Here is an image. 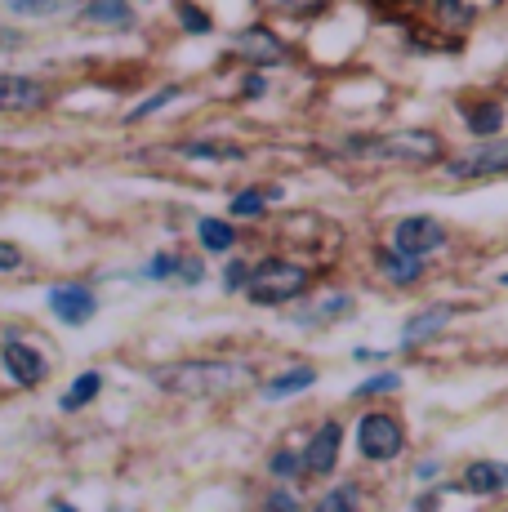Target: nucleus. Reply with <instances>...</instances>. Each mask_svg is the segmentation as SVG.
<instances>
[{
  "instance_id": "23",
  "label": "nucleus",
  "mask_w": 508,
  "mask_h": 512,
  "mask_svg": "<svg viewBox=\"0 0 508 512\" xmlns=\"http://www.w3.org/2000/svg\"><path fill=\"white\" fill-rule=\"evenodd\" d=\"M268 196H272V192H241L237 201H232V214H241V219H246V214H259Z\"/></svg>"
},
{
  "instance_id": "21",
  "label": "nucleus",
  "mask_w": 508,
  "mask_h": 512,
  "mask_svg": "<svg viewBox=\"0 0 508 512\" xmlns=\"http://www.w3.org/2000/svg\"><path fill=\"white\" fill-rule=\"evenodd\" d=\"M348 308H353V303H348L344 294H335V299L321 303V308H308V312H304V321H330V317H344Z\"/></svg>"
},
{
  "instance_id": "1",
  "label": "nucleus",
  "mask_w": 508,
  "mask_h": 512,
  "mask_svg": "<svg viewBox=\"0 0 508 512\" xmlns=\"http://www.w3.org/2000/svg\"><path fill=\"white\" fill-rule=\"evenodd\" d=\"M250 379V366L241 361H179V366L156 370V383L179 397H219Z\"/></svg>"
},
{
  "instance_id": "6",
  "label": "nucleus",
  "mask_w": 508,
  "mask_h": 512,
  "mask_svg": "<svg viewBox=\"0 0 508 512\" xmlns=\"http://www.w3.org/2000/svg\"><path fill=\"white\" fill-rule=\"evenodd\" d=\"M442 241H446V232H442V223L437 219H424V214H415V219H402L397 223V232H393V245L397 250H406V254H433V250H442Z\"/></svg>"
},
{
  "instance_id": "14",
  "label": "nucleus",
  "mask_w": 508,
  "mask_h": 512,
  "mask_svg": "<svg viewBox=\"0 0 508 512\" xmlns=\"http://www.w3.org/2000/svg\"><path fill=\"white\" fill-rule=\"evenodd\" d=\"M451 321V308H424V312H415V317L406 321V330H402V343L410 348V343H424V339H433L437 330Z\"/></svg>"
},
{
  "instance_id": "17",
  "label": "nucleus",
  "mask_w": 508,
  "mask_h": 512,
  "mask_svg": "<svg viewBox=\"0 0 508 512\" xmlns=\"http://www.w3.org/2000/svg\"><path fill=\"white\" fill-rule=\"evenodd\" d=\"M99 388H103L99 374H81V379H76L72 388L63 392V410H81V406H90V401L99 397Z\"/></svg>"
},
{
  "instance_id": "4",
  "label": "nucleus",
  "mask_w": 508,
  "mask_h": 512,
  "mask_svg": "<svg viewBox=\"0 0 508 512\" xmlns=\"http://www.w3.org/2000/svg\"><path fill=\"white\" fill-rule=\"evenodd\" d=\"M357 446L366 459H393V455H402L406 432L393 415H366L357 428Z\"/></svg>"
},
{
  "instance_id": "24",
  "label": "nucleus",
  "mask_w": 508,
  "mask_h": 512,
  "mask_svg": "<svg viewBox=\"0 0 508 512\" xmlns=\"http://www.w3.org/2000/svg\"><path fill=\"white\" fill-rule=\"evenodd\" d=\"M5 5L14 9V14H54L63 0H5Z\"/></svg>"
},
{
  "instance_id": "20",
  "label": "nucleus",
  "mask_w": 508,
  "mask_h": 512,
  "mask_svg": "<svg viewBox=\"0 0 508 512\" xmlns=\"http://www.w3.org/2000/svg\"><path fill=\"white\" fill-rule=\"evenodd\" d=\"M500 121H504L500 103H482V107H473V121H468V130H473V134H495V130H500Z\"/></svg>"
},
{
  "instance_id": "19",
  "label": "nucleus",
  "mask_w": 508,
  "mask_h": 512,
  "mask_svg": "<svg viewBox=\"0 0 508 512\" xmlns=\"http://www.w3.org/2000/svg\"><path fill=\"white\" fill-rule=\"evenodd\" d=\"M183 152L197 156V161H241V147H228V143H192Z\"/></svg>"
},
{
  "instance_id": "26",
  "label": "nucleus",
  "mask_w": 508,
  "mask_h": 512,
  "mask_svg": "<svg viewBox=\"0 0 508 512\" xmlns=\"http://www.w3.org/2000/svg\"><path fill=\"white\" fill-rule=\"evenodd\" d=\"M295 468H299V459L290 455V450H277V455H272V472H277V477H295Z\"/></svg>"
},
{
  "instance_id": "8",
  "label": "nucleus",
  "mask_w": 508,
  "mask_h": 512,
  "mask_svg": "<svg viewBox=\"0 0 508 512\" xmlns=\"http://www.w3.org/2000/svg\"><path fill=\"white\" fill-rule=\"evenodd\" d=\"M5 370L14 383H23V388H32V383L45 379V357L36 348H27L23 339H14V334H5Z\"/></svg>"
},
{
  "instance_id": "16",
  "label": "nucleus",
  "mask_w": 508,
  "mask_h": 512,
  "mask_svg": "<svg viewBox=\"0 0 508 512\" xmlns=\"http://www.w3.org/2000/svg\"><path fill=\"white\" fill-rule=\"evenodd\" d=\"M415 259H419V254H406V250L384 254V277H393L397 285L419 281V277H424V263H415Z\"/></svg>"
},
{
  "instance_id": "34",
  "label": "nucleus",
  "mask_w": 508,
  "mask_h": 512,
  "mask_svg": "<svg viewBox=\"0 0 508 512\" xmlns=\"http://www.w3.org/2000/svg\"><path fill=\"white\" fill-rule=\"evenodd\" d=\"M246 94H254V98L263 94V81H259V76H250V81H246Z\"/></svg>"
},
{
  "instance_id": "10",
  "label": "nucleus",
  "mask_w": 508,
  "mask_h": 512,
  "mask_svg": "<svg viewBox=\"0 0 508 512\" xmlns=\"http://www.w3.org/2000/svg\"><path fill=\"white\" fill-rule=\"evenodd\" d=\"M41 103H45V90L36 81H27V76H5L0 81V107L5 112H32Z\"/></svg>"
},
{
  "instance_id": "7",
  "label": "nucleus",
  "mask_w": 508,
  "mask_h": 512,
  "mask_svg": "<svg viewBox=\"0 0 508 512\" xmlns=\"http://www.w3.org/2000/svg\"><path fill=\"white\" fill-rule=\"evenodd\" d=\"M50 312L67 326H85L99 312V299L85 285H58V290H50Z\"/></svg>"
},
{
  "instance_id": "2",
  "label": "nucleus",
  "mask_w": 508,
  "mask_h": 512,
  "mask_svg": "<svg viewBox=\"0 0 508 512\" xmlns=\"http://www.w3.org/2000/svg\"><path fill=\"white\" fill-rule=\"evenodd\" d=\"M353 152H366L375 161H437L442 156V139L424 130H397V134H379V139H353Z\"/></svg>"
},
{
  "instance_id": "9",
  "label": "nucleus",
  "mask_w": 508,
  "mask_h": 512,
  "mask_svg": "<svg viewBox=\"0 0 508 512\" xmlns=\"http://www.w3.org/2000/svg\"><path fill=\"white\" fill-rule=\"evenodd\" d=\"M237 54L250 58V63H281L286 49H281V41L268 32V27H250V32L237 36Z\"/></svg>"
},
{
  "instance_id": "30",
  "label": "nucleus",
  "mask_w": 508,
  "mask_h": 512,
  "mask_svg": "<svg viewBox=\"0 0 508 512\" xmlns=\"http://www.w3.org/2000/svg\"><path fill=\"white\" fill-rule=\"evenodd\" d=\"M18 268V245H0V272H14Z\"/></svg>"
},
{
  "instance_id": "27",
  "label": "nucleus",
  "mask_w": 508,
  "mask_h": 512,
  "mask_svg": "<svg viewBox=\"0 0 508 512\" xmlns=\"http://www.w3.org/2000/svg\"><path fill=\"white\" fill-rule=\"evenodd\" d=\"M183 23H188V32H210V18H201L197 5H183Z\"/></svg>"
},
{
  "instance_id": "29",
  "label": "nucleus",
  "mask_w": 508,
  "mask_h": 512,
  "mask_svg": "<svg viewBox=\"0 0 508 512\" xmlns=\"http://www.w3.org/2000/svg\"><path fill=\"white\" fill-rule=\"evenodd\" d=\"M348 504H357V490H335V495L321 499V508H348Z\"/></svg>"
},
{
  "instance_id": "18",
  "label": "nucleus",
  "mask_w": 508,
  "mask_h": 512,
  "mask_svg": "<svg viewBox=\"0 0 508 512\" xmlns=\"http://www.w3.org/2000/svg\"><path fill=\"white\" fill-rule=\"evenodd\" d=\"M197 236H201V245H205V250H228V245L237 241V232H232L223 219H201Z\"/></svg>"
},
{
  "instance_id": "35",
  "label": "nucleus",
  "mask_w": 508,
  "mask_h": 512,
  "mask_svg": "<svg viewBox=\"0 0 508 512\" xmlns=\"http://www.w3.org/2000/svg\"><path fill=\"white\" fill-rule=\"evenodd\" d=\"M504 285H508V277H504Z\"/></svg>"
},
{
  "instance_id": "13",
  "label": "nucleus",
  "mask_w": 508,
  "mask_h": 512,
  "mask_svg": "<svg viewBox=\"0 0 508 512\" xmlns=\"http://www.w3.org/2000/svg\"><path fill=\"white\" fill-rule=\"evenodd\" d=\"M464 486L473 490V495H495V490H508V464H491V459H482V464H473L464 472Z\"/></svg>"
},
{
  "instance_id": "5",
  "label": "nucleus",
  "mask_w": 508,
  "mask_h": 512,
  "mask_svg": "<svg viewBox=\"0 0 508 512\" xmlns=\"http://www.w3.org/2000/svg\"><path fill=\"white\" fill-rule=\"evenodd\" d=\"M508 170V143L495 147H477V152H464L455 161H446V174L451 179H491V174Z\"/></svg>"
},
{
  "instance_id": "3",
  "label": "nucleus",
  "mask_w": 508,
  "mask_h": 512,
  "mask_svg": "<svg viewBox=\"0 0 508 512\" xmlns=\"http://www.w3.org/2000/svg\"><path fill=\"white\" fill-rule=\"evenodd\" d=\"M308 285V272L299 263H286V259H263L259 268L250 272L246 281V294L254 303H286L295 294H304Z\"/></svg>"
},
{
  "instance_id": "11",
  "label": "nucleus",
  "mask_w": 508,
  "mask_h": 512,
  "mask_svg": "<svg viewBox=\"0 0 508 512\" xmlns=\"http://www.w3.org/2000/svg\"><path fill=\"white\" fill-rule=\"evenodd\" d=\"M335 459H339V423H321V432L308 441L304 464H308V472H321V477H326V472L335 468Z\"/></svg>"
},
{
  "instance_id": "28",
  "label": "nucleus",
  "mask_w": 508,
  "mask_h": 512,
  "mask_svg": "<svg viewBox=\"0 0 508 512\" xmlns=\"http://www.w3.org/2000/svg\"><path fill=\"white\" fill-rule=\"evenodd\" d=\"M170 272H179V259H170V254H161V259H152V268L143 272V277H170Z\"/></svg>"
},
{
  "instance_id": "15",
  "label": "nucleus",
  "mask_w": 508,
  "mask_h": 512,
  "mask_svg": "<svg viewBox=\"0 0 508 512\" xmlns=\"http://www.w3.org/2000/svg\"><path fill=\"white\" fill-rule=\"evenodd\" d=\"M317 383V370H308V366H299V370H290V374H277V379L268 383V397L277 401V397H295V392H304V388H312Z\"/></svg>"
},
{
  "instance_id": "22",
  "label": "nucleus",
  "mask_w": 508,
  "mask_h": 512,
  "mask_svg": "<svg viewBox=\"0 0 508 512\" xmlns=\"http://www.w3.org/2000/svg\"><path fill=\"white\" fill-rule=\"evenodd\" d=\"M170 98H179V90H174V85H170V90H161V94H152V98H148V103H139V107H134V112H130V121H143V116L161 112V107H165V103H170Z\"/></svg>"
},
{
  "instance_id": "32",
  "label": "nucleus",
  "mask_w": 508,
  "mask_h": 512,
  "mask_svg": "<svg viewBox=\"0 0 508 512\" xmlns=\"http://www.w3.org/2000/svg\"><path fill=\"white\" fill-rule=\"evenodd\" d=\"M281 5H286V9H299V14H304V9H317L321 0H281Z\"/></svg>"
},
{
  "instance_id": "25",
  "label": "nucleus",
  "mask_w": 508,
  "mask_h": 512,
  "mask_svg": "<svg viewBox=\"0 0 508 512\" xmlns=\"http://www.w3.org/2000/svg\"><path fill=\"white\" fill-rule=\"evenodd\" d=\"M397 383H402V374H393V370H388V374H375V379H366V383L357 388V397H370V392H388V388H397Z\"/></svg>"
},
{
  "instance_id": "31",
  "label": "nucleus",
  "mask_w": 508,
  "mask_h": 512,
  "mask_svg": "<svg viewBox=\"0 0 508 512\" xmlns=\"http://www.w3.org/2000/svg\"><path fill=\"white\" fill-rule=\"evenodd\" d=\"M250 277H246V268H241V263H237V268H228V290H237V285H246Z\"/></svg>"
},
{
  "instance_id": "33",
  "label": "nucleus",
  "mask_w": 508,
  "mask_h": 512,
  "mask_svg": "<svg viewBox=\"0 0 508 512\" xmlns=\"http://www.w3.org/2000/svg\"><path fill=\"white\" fill-rule=\"evenodd\" d=\"M268 508H295V495H272Z\"/></svg>"
},
{
  "instance_id": "12",
  "label": "nucleus",
  "mask_w": 508,
  "mask_h": 512,
  "mask_svg": "<svg viewBox=\"0 0 508 512\" xmlns=\"http://www.w3.org/2000/svg\"><path fill=\"white\" fill-rule=\"evenodd\" d=\"M85 23L90 27H112V32H130L134 14H130L125 0H90V5H85Z\"/></svg>"
}]
</instances>
